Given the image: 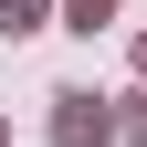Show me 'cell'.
Returning <instances> with one entry per match:
<instances>
[{
  "label": "cell",
  "mask_w": 147,
  "mask_h": 147,
  "mask_svg": "<svg viewBox=\"0 0 147 147\" xmlns=\"http://www.w3.org/2000/svg\"><path fill=\"white\" fill-rule=\"evenodd\" d=\"M63 147H84V137H105V116H95V95H63V126H53Z\"/></svg>",
  "instance_id": "6da1fadb"
},
{
  "label": "cell",
  "mask_w": 147,
  "mask_h": 147,
  "mask_svg": "<svg viewBox=\"0 0 147 147\" xmlns=\"http://www.w3.org/2000/svg\"><path fill=\"white\" fill-rule=\"evenodd\" d=\"M105 11H116V0H74V32H95V21H105Z\"/></svg>",
  "instance_id": "7a4b0ae2"
}]
</instances>
